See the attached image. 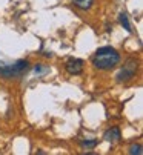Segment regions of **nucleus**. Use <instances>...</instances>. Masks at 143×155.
Returning <instances> with one entry per match:
<instances>
[{
    "label": "nucleus",
    "instance_id": "1",
    "mask_svg": "<svg viewBox=\"0 0 143 155\" xmlns=\"http://www.w3.org/2000/svg\"><path fill=\"white\" fill-rule=\"evenodd\" d=\"M92 66L100 71H111L120 63V52L111 46H103L92 55Z\"/></svg>",
    "mask_w": 143,
    "mask_h": 155
},
{
    "label": "nucleus",
    "instance_id": "2",
    "mask_svg": "<svg viewBox=\"0 0 143 155\" xmlns=\"http://www.w3.org/2000/svg\"><path fill=\"white\" fill-rule=\"evenodd\" d=\"M29 69V61L28 60H19L12 66H0V75L3 78H14L22 75Z\"/></svg>",
    "mask_w": 143,
    "mask_h": 155
},
{
    "label": "nucleus",
    "instance_id": "3",
    "mask_svg": "<svg viewBox=\"0 0 143 155\" xmlns=\"http://www.w3.org/2000/svg\"><path fill=\"white\" fill-rule=\"evenodd\" d=\"M135 71H137V61L134 60V58H129L123 66H122V69L118 71V74L115 75V78H117V81H128V80H131L134 75H135Z\"/></svg>",
    "mask_w": 143,
    "mask_h": 155
},
{
    "label": "nucleus",
    "instance_id": "4",
    "mask_svg": "<svg viewBox=\"0 0 143 155\" xmlns=\"http://www.w3.org/2000/svg\"><path fill=\"white\" fill-rule=\"evenodd\" d=\"M83 68H85V61L80 60V58H69L66 63H65V69L68 74L71 75H79L83 72Z\"/></svg>",
    "mask_w": 143,
    "mask_h": 155
},
{
    "label": "nucleus",
    "instance_id": "5",
    "mask_svg": "<svg viewBox=\"0 0 143 155\" xmlns=\"http://www.w3.org/2000/svg\"><path fill=\"white\" fill-rule=\"evenodd\" d=\"M103 138H105L106 141H109L111 144L118 143V141H120V138H122V134H120V129H118V126H112V127H109V129L105 132Z\"/></svg>",
    "mask_w": 143,
    "mask_h": 155
},
{
    "label": "nucleus",
    "instance_id": "6",
    "mask_svg": "<svg viewBox=\"0 0 143 155\" xmlns=\"http://www.w3.org/2000/svg\"><path fill=\"white\" fill-rule=\"evenodd\" d=\"M77 8H80V9H83V11H88V9H91L92 8V5H94V0H71Z\"/></svg>",
    "mask_w": 143,
    "mask_h": 155
},
{
    "label": "nucleus",
    "instance_id": "7",
    "mask_svg": "<svg viewBox=\"0 0 143 155\" xmlns=\"http://www.w3.org/2000/svg\"><path fill=\"white\" fill-rule=\"evenodd\" d=\"M118 20H120L122 26H123L128 32H131V31H132V29H131V25H129V20H128V15H126L125 12H122L120 15H118Z\"/></svg>",
    "mask_w": 143,
    "mask_h": 155
},
{
    "label": "nucleus",
    "instance_id": "8",
    "mask_svg": "<svg viewBox=\"0 0 143 155\" xmlns=\"http://www.w3.org/2000/svg\"><path fill=\"white\" fill-rule=\"evenodd\" d=\"M82 146L86 147V149H92L97 146V140H86V141H82Z\"/></svg>",
    "mask_w": 143,
    "mask_h": 155
},
{
    "label": "nucleus",
    "instance_id": "9",
    "mask_svg": "<svg viewBox=\"0 0 143 155\" xmlns=\"http://www.w3.org/2000/svg\"><path fill=\"white\" fill-rule=\"evenodd\" d=\"M129 153H137V155H140V153H141V146H140V144L131 146V147H129Z\"/></svg>",
    "mask_w": 143,
    "mask_h": 155
}]
</instances>
